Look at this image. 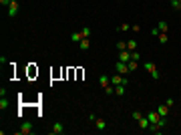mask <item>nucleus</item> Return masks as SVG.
<instances>
[{
    "label": "nucleus",
    "mask_w": 181,
    "mask_h": 135,
    "mask_svg": "<svg viewBox=\"0 0 181 135\" xmlns=\"http://www.w3.org/2000/svg\"><path fill=\"white\" fill-rule=\"evenodd\" d=\"M115 69H117V73H119V75H127V73H129V67H127V63H123V61H117Z\"/></svg>",
    "instance_id": "f257e3e1"
},
{
    "label": "nucleus",
    "mask_w": 181,
    "mask_h": 135,
    "mask_svg": "<svg viewBox=\"0 0 181 135\" xmlns=\"http://www.w3.org/2000/svg\"><path fill=\"white\" fill-rule=\"evenodd\" d=\"M20 133H22V135H30V133H32V123L24 121L22 125H20Z\"/></svg>",
    "instance_id": "f03ea898"
},
{
    "label": "nucleus",
    "mask_w": 181,
    "mask_h": 135,
    "mask_svg": "<svg viewBox=\"0 0 181 135\" xmlns=\"http://www.w3.org/2000/svg\"><path fill=\"white\" fill-rule=\"evenodd\" d=\"M53 133L54 135H62V133H65V125H62V121H56L53 125Z\"/></svg>",
    "instance_id": "7ed1b4c3"
},
{
    "label": "nucleus",
    "mask_w": 181,
    "mask_h": 135,
    "mask_svg": "<svg viewBox=\"0 0 181 135\" xmlns=\"http://www.w3.org/2000/svg\"><path fill=\"white\" fill-rule=\"evenodd\" d=\"M16 12H18V0H12L8 6V16H16Z\"/></svg>",
    "instance_id": "20e7f679"
},
{
    "label": "nucleus",
    "mask_w": 181,
    "mask_h": 135,
    "mask_svg": "<svg viewBox=\"0 0 181 135\" xmlns=\"http://www.w3.org/2000/svg\"><path fill=\"white\" fill-rule=\"evenodd\" d=\"M157 113H159L161 117H167L169 115V107L165 105V103H161V105H157Z\"/></svg>",
    "instance_id": "39448f33"
},
{
    "label": "nucleus",
    "mask_w": 181,
    "mask_h": 135,
    "mask_svg": "<svg viewBox=\"0 0 181 135\" xmlns=\"http://www.w3.org/2000/svg\"><path fill=\"white\" fill-rule=\"evenodd\" d=\"M119 61L129 63L131 61V51H119Z\"/></svg>",
    "instance_id": "423d86ee"
},
{
    "label": "nucleus",
    "mask_w": 181,
    "mask_h": 135,
    "mask_svg": "<svg viewBox=\"0 0 181 135\" xmlns=\"http://www.w3.org/2000/svg\"><path fill=\"white\" fill-rule=\"evenodd\" d=\"M159 117H161V115L157 113V111H149V113H147L149 123H157V121H159Z\"/></svg>",
    "instance_id": "0eeeda50"
},
{
    "label": "nucleus",
    "mask_w": 181,
    "mask_h": 135,
    "mask_svg": "<svg viewBox=\"0 0 181 135\" xmlns=\"http://www.w3.org/2000/svg\"><path fill=\"white\" fill-rule=\"evenodd\" d=\"M99 83H101V87H103V89L109 87V85H111V77H107V75H101V77H99Z\"/></svg>",
    "instance_id": "6e6552de"
},
{
    "label": "nucleus",
    "mask_w": 181,
    "mask_h": 135,
    "mask_svg": "<svg viewBox=\"0 0 181 135\" xmlns=\"http://www.w3.org/2000/svg\"><path fill=\"white\" fill-rule=\"evenodd\" d=\"M127 67H129V73H133V71H137V69H139V63L131 59V61L127 63Z\"/></svg>",
    "instance_id": "1a4fd4ad"
},
{
    "label": "nucleus",
    "mask_w": 181,
    "mask_h": 135,
    "mask_svg": "<svg viewBox=\"0 0 181 135\" xmlns=\"http://www.w3.org/2000/svg\"><path fill=\"white\" fill-rule=\"evenodd\" d=\"M95 125H97V129H101V131L107 129V121H105V119H95Z\"/></svg>",
    "instance_id": "9d476101"
},
{
    "label": "nucleus",
    "mask_w": 181,
    "mask_h": 135,
    "mask_svg": "<svg viewBox=\"0 0 181 135\" xmlns=\"http://www.w3.org/2000/svg\"><path fill=\"white\" fill-rule=\"evenodd\" d=\"M89 47H91V41H89V38H83V41L79 42V48H80V51H87Z\"/></svg>",
    "instance_id": "9b49d317"
},
{
    "label": "nucleus",
    "mask_w": 181,
    "mask_h": 135,
    "mask_svg": "<svg viewBox=\"0 0 181 135\" xmlns=\"http://www.w3.org/2000/svg\"><path fill=\"white\" fill-rule=\"evenodd\" d=\"M143 69H145L147 73H153L157 67H155V63H149V61H147V63H143Z\"/></svg>",
    "instance_id": "f8f14e48"
},
{
    "label": "nucleus",
    "mask_w": 181,
    "mask_h": 135,
    "mask_svg": "<svg viewBox=\"0 0 181 135\" xmlns=\"http://www.w3.org/2000/svg\"><path fill=\"white\" fill-rule=\"evenodd\" d=\"M125 89H127V85H117V87H115V95H125Z\"/></svg>",
    "instance_id": "ddd939ff"
},
{
    "label": "nucleus",
    "mask_w": 181,
    "mask_h": 135,
    "mask_svg": "<svg viewBox=\"0 0 181 135\" xmlns=\"http://www.w3.org/2000/svg\"><path fill=\"white\" fill-rule=\"evenodd\" d=\"M139 127L141 129H149V119L147 117H141L139 119Z\"/></svg>",
    "instance_id": "4468645a"
},
{
    "label": "nucleus",
    "mask_w": 181,
    "mask_h": 135,
    "mask_svg": "<svg viewBox=\"0 0 181 135\" xmlns=\"http://www.w3.org/2000/svg\"><path fill=\"white\" fill-rule=\"evenodd\" d=\"M157 38H159V42H161V44H165V42L169 41V36H167V32H159V34H157Z\"/></svg>",
    "instance_id": "2eb2a0df"
},
{
    "label": "nucleus",
    "mask_w": 181,
    "mask_h": 135,
    "mask_svg": "<svg viewBox=\"0 0 181 135\" xmlns=\"http://www.w3.org/2000/svg\"><path fill=\"white\" fill-rule=\"evenodd\" d=\"M71 41H73V42H77V44H79V42L83 41V34H80V30H79V32H74L73 36H71Z\"/></svg>",
    "instance_id": "dca6fc26"
},
{
    "label": "nucleus",
    "mask_w": 181,
    "mask_h": 135,
    "mask_svg": "<svg viewBox=\"0 0 181 135\" xmlns=\"http://www.w3.org/2000/svg\"><path fill=\"white\" fill-rule=\"evenodd\" d=\"M157 28H159V32H167V22H165V20H161L159 22V24H157Z\"/></svg>",
    "instance_id": "f3484780"
},
{
    "label": "nucleus",
    "mask_w": 181,
    "mask_h": 135,
    "mask_svg": "<svg viewBox=\"0 0 181 135\" xmlns=\"http://www.w3.org/2000/svg\"><path fill=\"white\" fill-rule=\"evenodd\" d=\"M135 48H137V41H127V51H131V53H133Z\"/></svg>",
    "instance_id": "a211bd4d"
},
{
    "label": "nucleus",
    "mask_w": 181,
    "mask_h": 135,
    "mask_svg": "<svg viewBox=\"0 0 181 135\" xmlns=\"http://www.w3.org/2000/svg\"><path fill=\"white\" fill-rule=\"evenodd\" d=\"M80 34H83V38H89V36H91V28H89V26H85L83 30H80Z\"/></svg>",
    "instance_id": "6ab92c4d"
},
{
    "label": "nucleus",
    "mask_w": 181,
    "mask_h": 135,
    "mask_svg": "<svg viewBox=\"0 0 181 135\" xmlns=\"http://www.w3.org/2000/svg\"><path fill=\"white\" fill-rule=\"evenodd\" d=\"M171 8L173 10H181V2L179 0H171Z\"/></svg>",
    "instance_id": "aec40b11"
},
{
    "label": "nucleus",
    "mask_w": 181,
    "mask_h": 135,
    "mask_svg": "<svg viewBox=\"0 0 181 135\" xmlns=\"http://www.w3.org/2000/svg\"><path fill=\"white\" fill-rule=\"evenodd\" d=\"M117 51H127V42H125V41L117 42Z\"/></svg>",
    "instance_id": "412c9836"
},
{
    "label": "nucleus",
    "mask_w": 181,
    "mask_h": 135,
    "mask_svg": "<svg viewBox=\"0 0 181 135\" xmlns=\"http://www.w3.org/2000/svg\"><path fill=\"white\" fill-rule=\"evenodd\" d=\"M6 107H8V99H6V97H2V99H0V109L4 111Z\"/></svg>",
    "instance_id": "4be33fe9"
},
{
    "label": "nucleus",
    "mask_w": 181,
    "mask_h": 135,
    "mask_svg": "<svg viewBox=\"0 0 181 135\" xmlns=\"http://www.w3.org/2000/svg\"><path fill=\"white\" fill-rule=\"evenodd\" d=\"M131 59H133V61H137V63H139V61H141V54L137 53V51H133V53H131Z\"/></svg>",
    "instance_id": "5701e85b"
},
{
    "label": "nucleus",
    "mask_w": 181,
    "mask_h": 135,
    "mask_svg": "<svg viewBox=\"0 0 181 135\" xmlns=\"http://www.w3.org/2000/svg\"><path fill=\"white\" fill-rule=\"evenodd\" d=\"M165 105H167L169 109H171V107H175V99H171V97H169L167 101H165Z\"/></svg>",
    "instance_id": "b1692460"
},
{
    "label": "nucleus",
    "mask_w": 181,
    "mask_h": 135,
    "mask_svg": "<svg viewBox=\"0 0 181 135\" xmlns=\"http://www.w3.org/2000/svg\"><path fill=\"white\" fill-rule=\"evenodd\" d=\"M105 93H107V95H113V93H115V87H113V85H109V87H105Z\"/></svg>",
    "instance_id": "393cba45"
},
{
    "label": "nucleus",
    "mask_w": 181,
    "mask_h": 135,
    "mask_svg": "<svg viewBox=\"0 0 181 135\" xmlns=\"http://www.w3.org/2000/svg\"><path fill=\"white\" fill-rule=\"evenodd\" d=\"M141 117H143V113H141V111H135V113H133V119H135V121H139Z\"/></svg>",
    "instance_id": "a878e982"
},
{
    "label": "nucleus",
    "mask_w": 181,
    "mask_h": 135,
    "mask_svg": "<svg viewBox=\"0 0 181 135\" xmlns=\"http://www.w3.org/2000/svg\"><path fill=\"white\" fill-rule=\"evenodd\" d=\"M151 77H153V79H155V81H157V79H159V77H161V75H159V71H157V69H155V71H153V73H151Z\"/></svg>",
    "instance_id": "bb28decb"
},
{
    "label": "nucleus",
    "mask_w": 181,
    "mask_h": 135,
    "mask_svg": "<svg viewBox=\"0 0 181 135\" xmlns=\"http://www.w3.org/2000/svg\"><path fill=\"white\" fill-rule=\"evenodd\" d=\"M12 0H0V6H10Z\"/></svg>",
    "instance_id": "cd10ccee"
},
{
    "label": "nucleus",
    "mask_w": 181,
    "mask_h": 135,
    "mask_svg": "<svg viewBox=\"0 0 181 135\" xmlns=\"http://www.w3.org/2000/svg\"><path fill=\"white\" fill-rule=\"evenodd\" d=\"M129 28H131V26H129L127 22H123V24H121V26H119V30H129Z\"/></svg>",
    "instance_id": "c85d7f7f"
},
{
    "label": "nucleus",
    "mask_w": 181,
    "mask_h": 135,
    "mask_svg": "<svg viewBox=\"0 0 181 135\" xmlns=\"http://www.w3.org/2000/svg\"><path fill=\"white\" fill-rule=\"evenodd\" d=\"M179 2H181V0H179Z\"/></svg>",
    "instance_id": "c756f323"
}]
</instances>
